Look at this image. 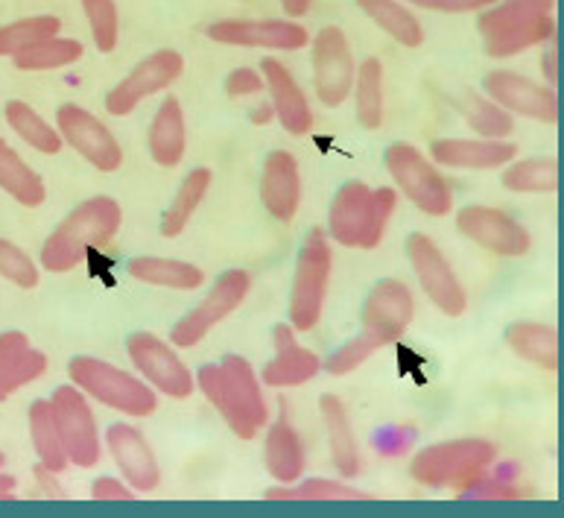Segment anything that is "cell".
<instances>
[{"label":"cell","instance_id":"cell-17","mask_svg":"<svg viewBox=\"0 0 564 518\" xmlns=\"http://www.w3.org/2000/svg\"><path fill=\"white\" fill-rule=\"evenodd\" d=\"M482 94L495 100L500 109L518 118L539 120V123H556L558 120V94L556 88L541 86L535 79L514 74V71H491L482 77Z\"/></svg>","mask_w":564,"mask_h":518},{"label":"cell","instance_id":"cell-20","mask_svg":"<svg viewBox=\"0 0 564 518\" xmlns=\"http://www.w3.org/2000/svg\"><path fill=\"white\" fill-rule=\"evenodd\" d=\"M430 159L451 171H497L518 159V147L489 138H436L430 144Z\"/></svg>","mask_w":564,"mask_h":518},{"label":"cell","instance_id":"cell-48","mask_svg":"<svg viewBox=\"0 0 564 518\" xmlns=\"http://www.w3.org/2000/svg\"><path fill=\"white\" fill-rule=\"evenodd\" d=\"M135 489L129 484H120L115 477H97L91 484L94 501H135Z\"/></svg>","mask_w":564,"mask_h":518},{"label":"cell","instance_id":"cell-32","mask_svg":"<svg viewBox=\"0 0 564 518\" xmlns=\"http://www.w3.org/2000/svg\"><path fill=\"white\" fill-rule=\"evenodd\" d=\"M357 7L375 21V24L395 39L401 47H422L424 26L413 15V9L404 7L401 0H357Z\"/></svg>","mask_w":564,"mask_h":518},{"label":"cell","instance_id":"cell-51","mask_svg":"<svg viewBox=\"0 0 564 518\" xmlns=\"http://www.w3.org/2000/svg\"><path fill=\"white\" fill-rule=\"evenodd\" d=\"M281 7H284V12L290 18H304L311 12L313 0H281Z\"/></svg>","mask_w":564,"mask_h":518},{"label":"cell","instance_id":"cell-10","mask_svg":"<svg viewBox=\"0 0 564 518\" xmlns=\"http://www.w3.org/2000/svg\"><path fill=\"white\" fill-rule=\"evenodd\" d=\"M406 258L413 263V272L419 284H422L424 296L442 311L445 316H463L468 307V293H465L463 281L456 279L454 267L438 249V244L430 235L413 231L406 238Z\"/></svg>","mask_w":564,"mask_h":518},{"label":"cell","instance_id":"cell-13","mask_svg":"<svg viewBox=\"0 0 564 518\" xmlns=\"http://www.w3.org/2000/svg\"><path fill=\"white\" fill-rule=\"evenodd\" d=\"M185 74V56L178 51H155L147 60H141L118 86L106 94V111L115 118H127L141 106L147 97L159 91H167L178 77Z\"/></svg>","mask_w":564,"mask_h":518},{"label":"cell","instance_id":"cell-6","mask_svg":"<svg viewBox=\"0 0 564 518\" xmlns=\"http://www.w3.org/2000/svg\"><path fill=\"white\" fill-rule=\"evenodd\" d=\"M330 270H334V256H330L328 235L313 229L304 247L299 249L293 290H290V325L295 332H313L319 325L328 302Z\"/></svg>","mask_w":564,"mask_h":518},{"label":"cell","instance_id":"cell-11","mask_svg":"<svg viewBox=\"0 0 564 518\" xmlns=\"http://www.w3.org/2000/svg\"><path fill=\"white\" fill-rule=\"evenodd\" d=\"M311 51L316 94L328 109H337L351 97L354 77H357V62H354L348 35L337 24L322 26L313 39Z\"/></svg>","mask_w":564,"mask_h":518},{"label":"cell","instance_id":"cell-33","mask_svg":"<svg viewBox=\"0 0 564 518\" xmlns=\"http://www.w3.org/2000/svg\"><path fill=\"white\" fill-rule=\"evenodd\" d=\"M212 182L214 173L208 168H196V171L187 173L182 187L173 196V203H170V208L161 217V235L164 238H178L187 229V223L194 220L196 208L203 205V199L212 191Z\"/></svg>","mask_w":564,"mask_h":518},{"label":"cell","instance_id":"cell-2","mask_svg":"<svg viewBox=\"0 0 564 518\" xmlns=\"http://www.w3.org/2000/svg\"><path fill=\"white\" fill-rule=\"evenodd\" d=\"M123 226V208L111 196H94L74 212L44 240L42 267L47 272H70L97 249L109 247Z\"/></svg>","mask_w":564,"mask_h":518},{"label":"cell","instance_id":"cell-45","mask_svg":"<svg viewBox=\"0 0 564 518\" xmlns=\"http://www.w3.org/2000/svg\"><path fill=\"white\" fill-rule=\"evenodd\" d=\"M375 352H380L378 343L360 332L357 337H351L348 343H343L337 352H330L328 360H322V369H328V375H337V378H343V375L354 373L357 366L366 364V360H369Z\"/></svg>","mask_w":564,"mask_h":518},{"label":"cell","instance_id":"cell-53","mask_svg":"<svg viewBox=\"0 0 564 518\" xmlns=\"http://www.w3.org/2000/svg\"><path fill=\"white\" fill-rule=\"evenodd\" d=\"M3 466H7V457H3V454H0V472H3Z\"/></svg>","mask_w":564,"mask_h":518},{"label":"cell","instance_id":"cell-28","mask_svg":"<svg viewBox=\"0 0 564 518\" xmlns=\"http://www.w3.org/2000/svg\"><path fill=\"white\" fill-rule=\"evenodd\" d=\"M127 272L141 284L170 290H196L205 284V272L196 263L178 261V258L138 256L127 263Z\"/></svg>","mask_w":564,"mask_h":518},{"label":"cell","instance_id":"cell-27","mask_svg":"<svg viewBox=\"0 0 564 518\" xmlns=\"http://www.w3.org/2000/svg\"><path fill=\"white\" fill-rule=\"evenodd\" d=\"M147 144H150L152 162L161 168L182 164L187 153V120L176 97H164L147 132Z\"/></svg>","mask_w":564,"mask_h":518},{"label":"cell","instance_id":"cell-37","mask_svg":"<svg viewBox=\"0 0 564 518\" xmlns=\"http://www.w3.org/2000/svg\"><path fill=\"white\" fill-rule=\"evenodd\" d=\"M556 18L553 15H539L532 21H523V24L506 30V33L495 35L486 42V56L491 60H509V56H518V53L530 51V47H539L544 42H553L556 39Z\"/></svg>","mask_w":564,"mask_h":518},{"label":"cell","instance_id":"cell-21","mask_svg":"<svg viewBox=\"0 0 564 518\" xmlns=\"http://www.w3.org/2000/svg\"><path fill=\"white\" fill-rule=\"evenodd\" d=\"M261 74L263 83H267V91H270V106L275 111V118L281 120V127L290 136H307L313 129V109L304 88L293 77V71L286 68L284 62L267 56L261 62Z\"/></svg>","mask_w":564,"mask_h":518},{"label":"cell","instance_id":"cell-43","mask_svg":"<svg viewBox=\"0 0 564 518\" xmlns=\"http://www.w3.org/2000/svg\"><path fill=\"white\" fill-rule=\"evenodd\" d=\"M85 18L91 26L94 47L100 53H111L120 39V15L115 0H83Z\"/></svg>","mask_w":564,"mask_h":518},{"label":"cell","instance_id":"cell-24","mask_svg":"<svg viewBox=\"0 0 564 518\" xmlns=\"http://www.w3.org/2000/svg\"><path fill=\"white\" fill-rule=\"evenodd\" d=\"M47 373V355L30 348L26 334H0V401H7L26 384L39 381Z\"/></svg>","mask_w":564,"mask_h":518},{"label":"cell","instance_id":"cell-46","mask_svg":"<svg viewBox=\"0 0 564 518\" xmlns=\"http://www.w3.org/2000/svg\"><path fill=\"white\" fill-rule=\"evenodd\" d=\"M456 498H471V501H518L521 498V489L514 484H509V481H503V477H480L477 484H471L468 489H463V493H456Z\"/></svg>","mask_w":564,"mask_h":518},{"label":"cell","instance_id":"cell-22","mask_svg":"<svg viewBox=\"0 0 564 518\" xmlns=\"http://www.w3.org/2000/svg\"><path fill=\"white\" fill-rule=\"evenodd\" d=\"M272 343H275V357L263 366V384L275 387V390H286V387H302V384L313 381L322 373V360L316 352L299 346L295 341V328L290 323L275 325L272 328Z\"/></svg>","mask_w":564,"mask_h":518},{"label":"cell","instance_id":"cell-1","mask_svg":"<svg viewBox=\"0 0 564 518\" xmlns=\"http://www.w3.org/2000/svg\"><path fill=\"white\" fill-rule=\"evenodd\" d=\"M196 387L240 440H254L270 422V404L263 399L254 366L246 357L226 355L219 364H205L196 373Z\"/></svg>","mask_w":564,"mask_h":518},{"label":"cell","instance_id":"cell-19","mask_svg":"<svg viewBox=\"0 0 564 518\" xmlns=\"http://www.w3.org/2000/svg\"><path fill=\"white\" fill-rule=\"evenodd\" d=\"M106 445L115 460V466L120 468V475L135 493H155L161 486V466L155 460V451L150 449V442L138 428L127 425V422H115L106 431Z\"/></svg>","mask_w":564,"mask_h":518},{"label":"cell","instance_id":"cell-36","mask_svg":"<svg viewBox=\"0 0 564 518\" xmlns=\"http://www.w3.org/2000/svg\"><path fill=\"white\" fill-rule=\"evenodd\" d=\"M3 115H7V123L12 127V132H15L21 141H26V144L33 147V150H39V153L56 155L62 147H65L59 129L51 127L30 102L9 100Z\"/></svg>","mask_w":564,"mask_h":518},{"label":"cell","instance_id":"cell-41","mask_svg":"<svg viewBox=\"0 0 564 518\" xmlns=\"http://www.w3.org/2000/svg\"><path fill=\"white\" fill-rule=\"evenodd\" d=\"M465 120L477 136L489 141H506L514 132V115L480 91H465Z\"/></svg>","mask_w":564,"mask_h":518},{"label":"cell","instance_id":"cell-50","mask_svg":"<svg viewBox=\"0 0 564 518\" xmlns=\"http://www.w3.org/2000/svg\"><path fill=\"white\" fill-rule=\"evenodd\" d=\"M558 51L556 47H547V53L541 56V74H544V79H547L550 88H556L558 83Z\"/></svg>","mask_w":564,"mask_h":518},{"label":"cell","instance_id":"cell-26","mask_svg":"<svg viewBox=\"0 0 564 518\" xmlns=\"http://www.w3.org/2000/svg\"><path fill=\"white\" fill-rule=\"evenodd\" d=\"M263 466L279 484H299L307 468V451L290 419L272 422L263 440Z\"/></svg>","mask_w":564,"mask_h":518},{"label":"cell","instance_id":"cell-4","mask_svg":"<svg viewBox=\"0 0 564 518\" xmlns=\"http://www.w3.org/2000/svg\"><path fill=\"white\" fill-rule=\"evenodd\" d=\"M497 463V445L482 436H463V440H447L415 451L410 460V475L415 484L427 489H456L463 493L480 477L491 472Z\"/></svg>","mask_w":564,"mask_h":518},{"label":"cell","instance_id":"cell-23","mask_svg":"<svg viewBox=\"0 0 564 518\" xmlns=\"http://www.w3.org/2000/svg\"><path fill=\"white\" fill-rule=\"evenodd\" d=\"M261 203L272 220L290 223L302 205V173L293 153L272 150L261 171Z\"/></svg>","mask_w":564,"mask_h":518},{"label":"cell","instance_id":"cell-39","mask_svg":"<svg viewBox=\"0 0 564 518\" xmlns=\"http://www.w3.org/2000/svg\"><path fill=\"white\" fill-rule=\"evenodd\" d=\"M371 495L354 489L343 481H328V477H313L304 484H279L267 493V501H369Z\"/></svg>","mask_w":564,"mask_h":518},{"label":"cell","instance_id":"cell-9","mask_svg":"<svg viewBox=\"0 0 564 518\" xmlns=\"http://www.w3.org/2000/svg\"><path fill=\"white\" fill-rule=\"evenodd\" d=\"M127 355L135 366V373L152 390L167 396V399H191L196 390V375L187 369V364L173 352L170 343L150 332H135L127 337Z\"/></svg>","mask_w":564,"mask_h":518},{"label":"cell","instance_id":"cell-29","mask_svg":"<svg viewBox=\"0 0 564 518\" xmlns=\"http://www.w3.org/2000/svg\"><path fill=\"white\" fill-rule=\"evenodd\" d=\"M26 419H30V440H33V449L39 454V466H44L53 475H62L70 466V457L68 451H65V442H62L53 404L44 399L33 401Z\"/></svg>","mask_w":564,"mask_h":518},{"label":"cell","instance_id":"cell-5","mask_svg":"<svg viewBox=\"0 0 564 518\" xmlns=\"http://www.w3.org/2000/svg\"><path fill=\"white\" fill-rule=\"evenodd\" d=\"M70 384L88 396L100 401L106 408L127 413V417H152L159 410V396L141 375H132L120 366L100 360L91 355H76L68 364Z\"/></svg>","mask_w":564,"mask_h":518},{"label":"cell","instance_id":"cell-30","mask_svg":"<svg viewBox=\"0 0 564 518\" xmlns=\"http://www.w3.org/2000/svg\"><path fill=\"white\" fill-rule=\"evenodd\" d=\"M506 346L539 369H558V332L547 323H512L506 328Z\"/></svg>","mask_w":564,"mask_h":518},{"label":"cell","instance_id":"cell-16","mask_svg":"<svg viewBox=\"0 0 564 518\" xmlns=\"http://www.w3.org/2000/svg\"><path fill=\"white\" fill-rule=\"evenodd\" d=\"M456 229L477 247L489 249L500 258H521L532 247L527 226L514 220L512 214L491 208V205H465L463 212L456 214Z\"/></svg>","mask_w":564,"mask_h":518},{"label":"cell","instance_id":"cell-47","mask_svg":"<svg viewBox=\"0 0 564 518\" xmlns=\"http://www.w3.org/2000/svg\"><path fill=\"white\" fill-rule=\"evenodd\" d=\"M263 88H267V83H263L261 71L237 68L226 77V94L231 97V100H240V97H254V94H261Z\"/></svg>","mask_w":564,"mask_h":518},{"label":"cell","instance_id":"cell-44","mask_svg":"<svg viewBox=\"0 0 564 518\" xmlns=\"http://www.w3.org/2000/svg\"><path fill=\"white\" fill-rule=\"evenodd\" d=\"M0 276L7 281H12L15 288L24 290L39 288V279H42V272H39L33 258L7 238H0Z\"/></svg>","mask_w":564,"mask_h":518},{"label":"cell","instance_id":"cell-31","mask_svg":"<svg viewBox=\"0 0 564 518\" xmlns=\"http://www.w3.org/2000/svg\"><path fill=\"white\" fill-rule=\"evenodd\" d=\"M0 187L26 208H39L47 199V187H44L42 176L3 138H0Z\"/></svg>","mask_w":564,"mask_h":518},{"label":"cell","instance_id":"cell-25","mask_svg":"<svg viewBox=\"0 0 564 518\" xmlns=\"http://www.w3.org/2000/svg\"><path fill=\"white\" fill-rule=\"evenodd\" d=\"M319 417L322 425H325V433H328L330 463H334V468L339 472V477H357L362 463L346 401L339 399V396L325 392L319 399Z\"/></svg>","mask_w":564,"mask_h":518},{"label":"cell","instance_id":"cell-7","mask_svg":"<svg viewBox=\"0 0 564 518\" xmlns=\"http://www.w3.org/2000/svg\"><path fill=\"white\" fill-rule=\"evenodd\" d=\"M383 164H387L389 176L395 182V187L410 199V203L424 212L427 217H445L454 212V191L445 173L438 171L436 164L430 162L427 155L413 144L387 147L383 153Z\"/></svg>","mask_w":564,"mask_h":518},{"label":"cell","instance_id":"cell-52","mask_svg":"<svg viewBox=\"0 0 564 518\" xmlns=\"http://www.w3.org/2000/svg\"><path fill=\"white\" fill-rule=\"evenodd\" d=\"M15 498V477L0 472V501H12Z\"/></svg>","mask_w":564,"mask_h":518},{"label":"cell","instance_id":"cell-35","mask_svg":"<svg viewBox=\"0 0 564 518\" xmlns=\"http://www.w3.org/2000/svg\"><path fill=\"white\" fill-rule=\"evenodd\" d=\"M503 187L512 194H556L558 191V159L556 155H535V159H512L503 171Z\"/></svg>","mask_w":564,"mask_h":518},{"label":"cell","instance_id":"cell-8","mask_svg":"<svg viewBox=\"0 0 564 518\" xmlns=\"http://www.w3.org/2000/svg\"><path fill=\"white\" fill-rule=\"evenodd\" d=\"M249 290H252V272L226 270L217 281H214L212 293H208L191 314H185L176 325H173L170 343L178 348H191L196 346V343H203L226 316H231L237 307L243 305L246 296H249Z\"/></svg>","mask_w":564,"mask_h":518},{"label":"cell","instance_id":"cell-42","mask_svg":"<svg viewBox=\"0 0 564 518\" xmlns=\"http://www.w3.org/2000/svg\"><path fill=\"white\" fill-rule=\"evenodd\" d=\"M59 30L62 21L56 15H30L12 21V24L0 26V56H18L26 47L59 35Z\"/></svg>","mask_w":564,"mask_h":518},{"label":"cell","instance_id":"cell-3","mask_svg":"<svg viewBox=\"0 0 564 518\" xmlns=\"http://www.w3.org/2000/svg\"><path fill=\"white\" fill-rule=\"evenodd\" d=\"M398 208L395 187H369L351 179L339 187L328 212V231L339 247L375 249Z\"/></svg>","mask_w":564,"mask_h":518},{"label":"cell","instance_id":"cell-14","mask_svg":"<svg viewBox=\"0 0 564 518\" xmlns=\"http://www.w3.org/2000/svg\"><path fill=\"white\" fill-rule=\"evenodd\" d=\"M51 404L53 413H56V422H59L62 442H65L70 463L76 468L97 466L100 463L102 445L100 433H97V419H94V410L88 404V396L79 387H74V384H65V387H56Z\"/></svg>","mask_w":564,"mask_h":518},{"label":"cell","instance_id":"cell-15","mask_svg":"<svg viewBox=\"0 0 564 518\" xmlns=\"http://www.w3.org/2000/svg\"><path fill=\"white\" fill-rule=\"evenodd\" d=\"M413 290L406 288L404 281L383 279L366 296V305H362V334L378 343V348L392 346L413 325Z\"/></svg>","mask_w":564,"mask_h":518},{"label":"cell","instance_id":"cell-34","mask_svg":"<svg viewBox=\"0 0 564 518\" xmlns=\"http://www.w3.org/2000/svg\"><path fill=\"white\" fill-rule=\"evenodd\" d=\"M553 9H556V0H497L491 7L480 9L477 30H480L482 42H489V39L523 24V21L553 15Z\"/></svg>","mask_w":564,"mask_h":518},{"label":"cell","instance_id":"cell-12","mask_svg":"<svg viewBox=\"0 0 564 518\" xmlns=\"http://www.w3.org/2000/svg\"><path fill=\"white\" fill-rule=\"evenodd\" d=\"M56 129H59L62 141L83 155L94 171H120V164H123V147H120L115 132L94 111L83 109L76 102H65L56 111Z\"/></svg>","mask_w":564,"mask_h":518},{"label":"cell","instance_id":"cell-49","mask_svg":"<svg viewBox=\"0 0 564 518\" xmlns=\"http://www.w3.org/2000/svg\"><path fill=\"white\" fill-rule=\"evenodd\" d=\"M413 7L430 9V12H451V15H459V12H480V9L491 7L497 0H410Z\"/></svg>","mask_w":564,"mask_h":518},{"label":"cell","instance_id":"cell-40","mask_svg":"<svg viewBox=\"0 0 564 518\" xmlns=\"http://www.w3.org/2000/svg\"><path fill=\"white\" fill-rule=\"evenodd\" d=\"M85 47L76 39H59L53 35L47 42H39L33 47H26L18 56H12L18 71H56L68 68L74 62L83 60Z\"/></svg>","mask_w":564,"mask_h":518},{"label":"cell","instance_id":"cell-38","mask_svg":"<svg viewBox=\"0 0 564 518\" xmlns=\"http://www.w3.org/2000/svg\"><path fill=\"white\" fill-rule=\"evenodd\" d=\"M354 111L360 127L366 129H380L383 127V65L380 60L369 56L357 68L354 77Z\"/></svg>","mask_w":564,"mask_h":518},{"label":"cell","instance_id":"cell-18","mask_svg":"<svg viewBox=\"0 0 564 518\" xmlns=\"http://www.w3.org/2000/svg\"><path fill=\"white\" fill-rule=\"evenodd\" d=\"M208 39L228 47H263V51H302L311 44V33L302 24L263 18V21H246V18H226L208 26Z\"/></svg>","mask_w":564,"mask_h":518}]
</instances>
